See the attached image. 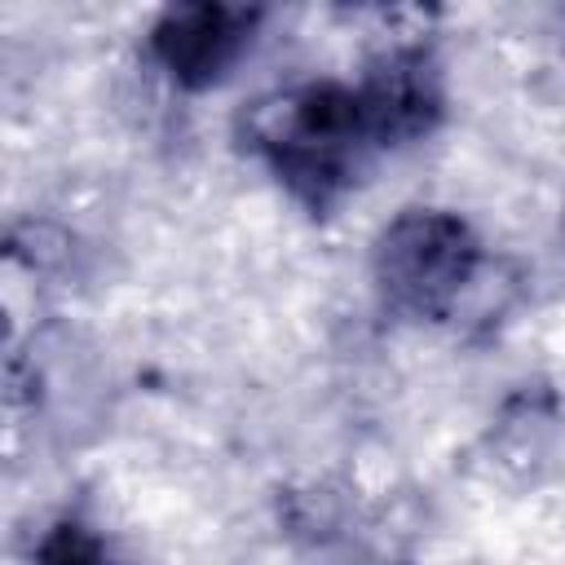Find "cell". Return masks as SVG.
<instances>
[{"label":"cell","instance_id":"277c9868","mask_svg":"<svg viewBox=\"0 0 565 565\" xmlns=\"http://www.w3.org/2000/svg\"><path fill=\"white\" fill-rule=\"evenodd\" d=\"M358 97H362L375 146L411 141V137L428 132L441 110V88H437V75L424 53H388L366 75Z\"/></svg>","mask_w":565,"mask_h":565},{"label":"cell","instance_id":"3957f363","mask_svg":"<svg viewBox=\"0 0 565 565\" xmlns=\"http://www.w3.org/2000/svg\"><path fill=\"white\" fill-rule=\"evenodd\" d=\"M252 13L230 9V4H181L168 9L154 31H150V49L159 57V66L185 84V88H203L216 84L234 57L243 53V44L252 40Z\"/></svg>","mask_w":565,"mask_h":565},{"label":"cell","instance_id":"7a4b0ae2","mask_svg":"<svg viewBox=\"0 0 565 565\" xmlns=\"http://www.w3.org/2000/svg\"><path fill=\"white\" fill-rule=\"evenodd\" d=\"M481 247L472 230L437 207H411L375 238V282L384 300L415 318H437L472 278Z\"/></svg>","mask_w":565,"mask_h":565},{"label":"cell","instance_id":"6da1fadb","mask_svg":"<svg viewBox=\"0 0 565 565\" xmlns=\"http://www.w3.org/2000/svg\"><path fill=\"white\" fill-rule=\"evenodd\" d=\"M252 146L269 159V168L313 207H327L362 146H375L358 88L344 84H305L278 93L252 110Z\"/></svg>","mask_w":565,"mask_h":565},{"label":"cell","instance_id":"5b68a950","mask_svg":"<svg viewBox=\"0 0 565 565\" xmlns=\"http://www.w3.org/2000/svg\"><path fill=\"white\" fill-rule=\"evenodd\" d=\"M93 565H110V561H106V556H102V561H93Z\"/></svg>","mask_w":565,"mask_h":565}]
</instances>
